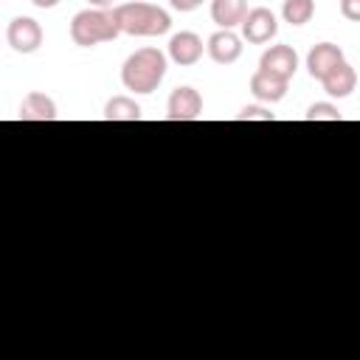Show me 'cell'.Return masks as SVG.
<instances>
[{"instance_id": "obj_9", "label": "cell", "mask_w": 360, "mask_h": 360, "mask_svg": "<svg viewBox=\"0 0 360 360\" xmlns=\"http://www.w3.org/2000/svg\"><path fill=\"white\" fill-rule=\"evenodd\" d=\"M340 62H346V56H343V51H340L335 42H318V45H312L309 53H307V70H309V76L318 79V82H321L329 70H335Z\"/></svg>"}, {"instance_id": "obj_16", "label": "cell", "mask_w": 360, "mask_h": 360, "mask_svg": "<svg viewBox=\"0 0 360 360\" xmlns=\"http://www.w3.org/2000/svg\"><path fill=\"white\" fill-rule=\"evenodd\" d=\"M315 14V0H284L281 17L290 25H307Z\"/></svg>"}, {"instance_id": "obj_2", "label": "cell", "mask_w": 360, "mask_h": 360, "mask_svg": "<svg viewBox=\"0 0 360 360\" xmlns=\"http://www.w3.org/2000/svg\"><path fill=\"white\" fill-rule=\"evenodd\" d=\"M166 76V53L160 48H138L121 65V82L132 93H152Z\"/></svg>"}, {"instance_id": "obj_22", "label": "cell", "mask_w": 360, "mask_h": 360, "mask_svg": "<svg viewBox=\"0 0 360 360\" xmlns=\"http://www.w3.org/2000/svg\"><path fill=\"white\" fill-rule=\"evenodd\" d=\"M93 8H110L112 6V0H87Z\"/></svg>"}, {"instance_id": "obj_6", "label": "cell", "mask_w": 360, "mask_h": 360, "mask_svg": "<svg viewBox=\"0 0 360 360\" xmlns=\"http://www.w3.org/2000/svg\"><path fill=\"white\" fill-rule=\"evenodd\" d=\"M200 115H202V96L191 84L174 87L166 101V118L169 121H197Z\"/></svg>"}, {"instance_id": "obj_14", "label": "cell", "mask_w": 360, "mask_h": 360, "mask_svg": "<svg viewBox=\"0 0 360 360\" xmlns=\"http://www.w3.org/2000/svg\"><path fill=\"white\" fill-rule=\"evenodd\" d=\"M248 14V0H211V20L219 28H236Z\"/></svg>"}, {"instance_id": "obj_12", "label": "cell", "mask_w": 360, "mask_h": 360, "mask_svg": "<svg viewBox=\"0 0 360 360\" xmlns=\"http://www.w3.org/2000/svg\"><path fill=\"white\" fill-rule=\"evenodd\" d=\"M323 90L332 96V98H346L354 93L357 87V70L349 65V62H340L335 70H329L323 79H321Z\"/></svg>"}, {"instance_id": "obj_11", "label": "cell", "mask_w": 360, "mask_h": 360, "mask_svg": "<svg viewBox=\"0 0 360 360\" xmlns=\"http://www.w3.org/2000/svg\"><path fill=\"white\" fill-rule=\"evenodd\" d=\"M287 79H281V76H273V73H267V70H256L253 76H250V93L259 98V101H264V104H276V101H281L284 96H287Z\"/></svg>"}, {"instance_id": "obj_17", "label": "cell", "mask_w": 360, "mask_h": 360, "mask_svg": "<svg viewBox=\"0 0 360 360\" xmlns=\"http://www.w3.org/2000/svg\"><path fill=\"white\" fill-rule=\"evenodd\" d=\"M304 118H307V121H340V112H338V107L329 104V101H315V104L304 112Z\"/></svg>"}, {"instance_id": "obj_15", "label": "cell", "mask_w": 360, "mask_h": 360, "mask_svg": "<svg viewBox=\"0 0 360 360\" xmlns=\"http://www.w3.org/2000/svg\"><path fill=\"white\" fill-rule=\"evenodd\" d=\"M104 118L107 121H141V104L129 96H112L104 104Z\"/></svg>"}, {"instance_id": "obj_18", "label": "cell", "mask_w": 360, "mask_h": 360, "mask_svg": "<svg viewBox=\"0 0 360 360\" xmlns=\"http://www.w3.org/2000/svg\"><path fill=\"white\" fill-rule=\"evenodd\" d=\"M236 118H239V121H273L276 115H273L270 110H264V107L248 104V107H242V112H239Z\"/></svg>"}, {"instance_id": "obj_7", "label": "cell", "mask_w": 360, "mask_h": 360, "mask_svg": "<svg viewBox=\"0 0 360 360\" xmlns=\"http://www.w3.org/2000/svg\"><path fill=\"white\" fill-rule=\"evenodd\" d=\"M205 51L217 65H233L242 56V37L233 28H219L208 37Z\"/></svg>"}, {"instance_id": "obj_1", "label": "cell", "mask_w": 360, "mask_h": 360, "mask_svg": "<svg viewBox=\"0 0 360 360\" xmlns=\"http://www.w3.org/2000/svg\"><path fill=\"white\" fill-rule=\"evenodd\" d=\"M112 17L118 22V31L129 34V37H160L172 28V17L166 8L155 6V3H141V0L115 6Z\"/></svg>"}, {"instance_id": "obj_21", "label": "cell", "mask_w": 360, "mask_h": 360, "mask_svg": "<svg viewBox=\"0 0 360 360\" xmlns=\"http://www.w3.org/2000/svg\"><path fill=\"white\" fill-rule=\"evenodd\" d=\"M31 6H37V8H53V6H59V0H31Z\"/></svg>"}, {"instance_id": "obj_19", "label": "cell", "mask_w": 360, "mask_h": 360, "mask_svg": "<svg viewBox=\"0 0 360 360\" xmlns=\"http://www.w3.org/2000/svg\"><path fill=\"white\" fill-rule=\"evenodd\" d=\"M340 14L349 22H357L360 20V0H340Z\"/></svg>"}, {"instance_id": "obj_3", "label": "cell", "mask_w": 360, "mask_h": 360, "mask_svg": "<svg viewBox=\"0 0 360 360\" xmlns=\"http://www.w3.org/2000/svg\"><path fill=\"white\" fill-rule=\"evenodd\" d=\"M118 22L112 8H82L70 20V39L79 48H93L98 42H112L118 37Z\"/></svg>"}, {"instance_id": "obj_8", "label": "cell", "mask_w": 360, "mask_h": 360, "mask_svg": "<svg viewBox=\"0 0 360 360\" xmlns=\"http://www.w3.org/2000/svg\"><path fill=\"white\" fill-rule=\"evenodd\" d=\"M259 70H267V73L281 76V79L290 82L295 76V70H298V53H295V48H290V45H270L262 53V59H259Z\"/></svg>"}, {"instance_id": "obj_4", "label": "cell", "mask_w": 360, "mask_h": 360, "mask_svg": "<svg viewBox=\"0 0 360 360\" xmlns=\"http://www.w3.org/2000/svg\"><path fill=\"white\" fill-rule=\"evenodd\" d=\"M239 28H242V39L245 42L264 45V42H270L278 34V20H276V14L270 8L256 6V8H248V14L239 22Z\"/></svg>"}, {"instance_id": "obj_10", "label": "cell", "mask_w": 360, "mask_h": 360, "mask_svg": "<svg viewBox=\"0 0 360 360\" xmlns=\"http://www.w3.org/2000/svg\"><path fill=\"white\" fill-rule=\"evenodd\" d=\"M202 51H205V45L194 31H180V34H172V39H169V59L174 65H183V68L197 65Z\"/></svg>"}, {"instance_id": "obj_5", "label": "cell", "mask_w": 360, "mask_h": 360, "mask_svg": "<svg viewBox=\"0 0 360 360\" xmlns=\"http://www.w3.org/2000/svg\"><path fill=\"white\" fill-rule=\"evenodd\" d=\"M42 25L34 17H14L6 28V42L17 53H34L42 45Z\"/></svg>"}, {"instance_id": "obj_20", "label": "cell", "mask_w": 360, "mask_h": 360, "mask_svg": "<svg viewBox=\"0 0 360 360\" xmlns=\"http://www.w3.org/2000/svg\"><path fill=\"white\" fill-rule=\"evenodd\" d=\"M169 3H172L174 11H194V8L202 6V0H169Z\"/></svg>"}, {"instance_id": "obj_13", "label": "cell", "mask_w": 360, "mask_h": 360, "mask_svg": "<svg viewBox=\"0 0 360 360\" xmlns=\"http://www.w3.org/2000/svg\"><path fill=\"white\" fill-rule=\"evenodd\" d=\"M20 121H56V104L45 93H28L20 101Z\"/></svg>"}]
</instances>
